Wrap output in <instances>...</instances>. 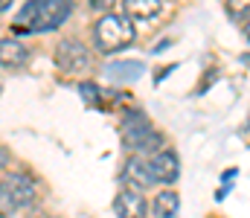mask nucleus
Listing matches in <instances>:
<instances>
[{
	"instance_id": "dca6fc26",
	"label": "nucleus",
	"mask_w": 250,
	"mask_h": 218,
	"mask_svg": "<svg viewBox=\"0 0 250 218\" xmlns=\"http://www.w3.org/2000/svg\"><path fill=\"white\" fill-rule=\"evenodd\" d=\"M6 166H9V151L0 145V169H6Z\"/></svg>"
},
{
	"instance_id": "6e6552de",
	"label": "nucleus",
	"mask_w": 250,
	"mask_h": 218,
	"mask_svg": "<svg viewBox=\"0 0 250 218\" xmlns=\"http://www.w3.org/2000/svg\"><path fill=\"white\" fill-rule=\"evenodd\" d=\"M123 180L134 189H148L154 186V178H151V166H148V157H140V154H131L123 166Z\"/></svg>"
},
{
	"instance_id": "1a4fd4ad",
	"label": "nucleus",
	"mask_w": 250,
	"mask_h": 218,
	"mask_svg": "<svg viewBox=\"0 0 250 218\" xmlns=\"http://www.w3.org/2000/svg\"><path fill=\"white\" fill-rule=\"evenodd\" d=\"M29 61V50L18 38H0V64L9 70H21Z\"/></svg>"
},
{
	"instance_id": "f257e3e1",
	"label": "nucleus",
	"mask_w": 250,
	"mask_h": 218,
	"mask_svg": "<svg viewBox=\"0 0 250 218\" xmlns=\"http://www.w3.org/2000/svg\"><path fill=\"white\" fill-rule=\"evenodd\" d=\"M73 12V0H29L18 18H15V32L21 35H35V32H53L59 29Z\"/></svg>"
},
{
	"instance_id": "a211bd4d",
	"label": "nucleus",
	"mask_w": 250,
	"mask_h": 218,
	"mask_svg": "<svg viewBox=\"0 0 250 218\" xmlns=\"http://www.w3.org/2000/svg\"><path fill=\"white\" fill-rule=\"evenodd\" d=\"M245 35H248V41H250V20L245 23Z\"/></svg>"
},
{
	"instance_id": "6ab92c4d",
	"label": "nucleus",
	"mask_w": 250,
	"mask_h": 218,
	"mask_svg": "<svg viewBox=\"0 0 250 218\" xmlns=\"http://www.w3.org/2000/svg\"><path fill=\"white\" fill-rule=\"evenodd\" d=\"M242 59H245V61H248V67H250V56H242Z\"/></svg>"
},
{
	"instance_id": "9d476101",
	"label": "nucleus",
	"mask_w": 250,
	"mask_h": 218,
	"mask_svg": "<svg viewBox=\"0 0 250 218\" xmlns=\"http://www.w3.org/2000/svg\"><path fill=\"white\" fill-rule=\"evenodd\" d=\"M181 213V198L175 189H160L151 201V218H178Z\"/></svg>"
},
{
	"instance_id": "2eb2a0df",
	"label": "nucleus",
	"mask_w": 250,
	"mask_h": 218,
	"mask_svg": "<svg viewBox=\"0 0 250 218\" xmlns=\"http://www.w3.org/2000/svg\"><path fill=\"white\" fill-rule=\"evenodd\" d=\"M90 6L96 9V12H102V15H108L114 6H117V0H90Z\"/></svg>"
},
{
	"instance_id": "f03ea898",
	"label": "nucleus",
	"mask_w": 250,
	"mask_h": 218,
	"mask_svg": "<svg viewBox=\"0 0 250 218\" xmlns=\"http://www.w3.org/2000/svg\"><path fill=\"white\" fill-rule=\"evenodd\" d=\"M123 140L125 148L140 157H154L166 148V137L151 125V119L143 111H128L123 117Z\"/></svg>"
},
{
	"instance_id": "f3484780",
	"label": "nucleus",
	"mask_w": 250,
	"mask_h": 218,
	"mask_svg": "<svg viewBox=\"0 0 250 218\" xmlns=\"http://www.w3.org/2000/svg\"><path fill=\"white\" fill-rule=\"evenodd\" d=\"M9 6H12V0H0V12H6Z\"/></svg>"
},
{
	"instance_id": "39448f33",
	"label": "nucleus",
	"mask_w": 250,
	"mask_h": 218,
	"mask_svg": "<svg viewBox=\"0 0 250 218\" xmlns=\"http://www.w3.org/2000/svg\"><path fill=\"white\" fill-rule=\"evenodd\" d=\"M148 166H151V178L154 183H163V186H172L178 178H181V160L172 148H163L157 151L154 157H148Z\"/></svg>"
},
{
	"instance_id": "aec40b11",
	"label": "nucleus",
	"mask_w": 250,
	"mask_h": 218,
	"mask_svg": "<svg viewBox=\"0 0 250 218\" xmlns=\"http://www.w3.org/2000/svg\"><path fill=\"white\" fill-rule=\"evenodd\" d=\"M44 218H53V216H44Z\"/></svg>"
},
{
	"instance_id": "423d86ee",
	"label": "nucleus",
	"mask_w": 250,
	"mask_h": 218,
	"mask_svg": "<svg viewBox=\"0 0 250 218\" xmlns=\"http://www.w3.org/2000/svg\"><path fill=\"white\" fill-rule=\"evenodd\" d=\"M3 183H6V189H9V195L15 198L18 207H32L38 201V189H35L32 175H26V172H9Z\"/></svg>"
},
{
	"instance_id": "9b49d317",
	"label": "nucleus",
	"mask_w": 250,
	"mask_h": 218,
	"mask_svg": "<svg viewBox=\"0 0 250 218\" xmlns=\"http://www.w3.org/2000/svg\"><path fill=\"white\" fill-rule=\"evenodd\" d=\"M125 15L131 20H154L163 15V0H125Z\"/></svg>"
},
{
	"instance_id": "4468645a",
	"label": "nucleus",
	"mask_w": 250,
	"mask_h": 218,
	"mask_svg": "<svg viewBox=\"0 0 250 218\" xmlns=\"http://www.w3.org/2000/svg\"><path fill=\"white\" fill-rule=\"evenodd\" d=\"M18 210V204H15V198L9 195V189H6V183L0 180V218H9L12 213Z\"/></svg>"
},
{
	"instance_id": "ddd939ff",
	"label": "nucleus",
	"mask_w": 250,
	"mask_h": 218,
	"mask_svg": "<svg viewBox=\"0 0 250 218\" xmlns=\"http://www.w3.org/2000/svg\"><path fill=\"white\" fill-rule=\"evenodd\" d=\"M227 12L236 23H248L250 20V0H227Z\"/></svg>"
},
{
	"instance_id": "f8f14e48",
	"label": "nucleus",
	"mask_w": 250,
	"mask_h": 218,
	"mask_svg": "<svg viewBox=\"0 0 250 218\" xmlns=\"http://www.w3.org/2000/svg\"><path fill=\"white\" fill-rule=\"evenodd\" d=\"M143 64L140 61H114V64H108L105 67V76L111 79V81H134V79H140L143 76Z\"/></svg>"
},
{
	"instance_id": "20e7f679",
	"label": "nucleus",
	"mask_w": 250,
	"mask_h": 218,
	"mask_svg": "<svg viewBox=\"0 0 250 218\" xmlns=\"http://www.w3.org/2000/svg\"><path fill=\"white\" fill-rule=\"evenodd\" d=\"M53 61H56L59 70L70 73V76L87 73L90 67H93V56H90V50H87L82 41H73V38H67V41H62V44L56 47Z\"/></svg>"
},
{
	"instance_id": "0eeeda50",
	"label": "nucleus",
	"mask_w": 250,
	"mask_h": 218,
	"mask_svg": "<svg viewBox=\"0 0 250 218\" xmlns=\"http://www.w3.org/2000/svg\"><path fill=\"white\" fill-rule=\"evenodd\" d=\"M146 210H148V201H146L143 189L125 186L114 198V216L117 218H146Z\"/></svg>"
},
{
	"instance_id": "7ed1b4c3",
	"label": "nucleus",
	"mask_w": 250,
	"mask_h": 218,
	"mask_svg": "<svg viewBox=\"0 0 250 218\" xmlns=\"http://www.w3.org/2000/svg\"><path fill=\"white\" fill-rule=\"evenodd\" d=\"M134 38H137V32H134V23L128 15L108 12L93 23V47L102 56H111V53H120L125 47H131Z\"/></svg>"
}]
</instances>
